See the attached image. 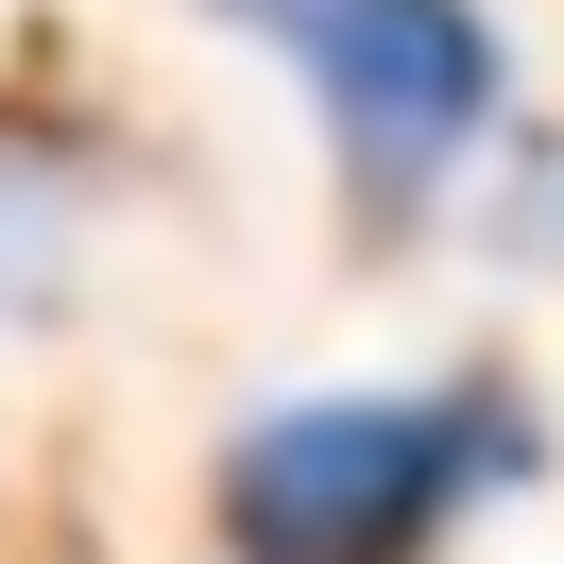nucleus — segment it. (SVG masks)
<instances>
[{
	"label": "nucleus",
	"mask_w": 564,
	"mask_h": 564,
	"mask_svg": "<svg viewBox=\"0 0 564 564\" xmlns=\"http://www.w3.org/2000/svg\"><path fill=\"white\" fill-rule=\"evenodd\" d=\"M530 427L496 393H325L274 411L223 462V547L240 564H427L462 496L513 479Z\"/></svg>",
	"instance_id": "f257e3e1"
},
{
	"label": "nucleus",
	"mask_w": 564,
	"mask_h": 564,
	"mask_svg": "<svg viewBox=\"0 0 564 564\" xmlns=\"http://www.w3.org/2000/svg\"><path fill=\"white\" fill-rule=\"evenodd\" d=\"M240 18L308 69L325 138H343V188L377 223H411L445 188V154L496 120V18L479 0H240Z\"/></svg>",
	"instance_id": "f03ea898"
},
{
	"label": "nucleus",
	"mask_w": 564,
	"mask_h": 564,
	"mask_svg": "<svg viewBox=\"0 0 564 564\" xmlns=\"http://www.w3.org/2000/svg\"><path fill=\"white\" fill-rule=\"evenodd\" d=\"M52 240H69V206L0 172V308H35V291H52Z\"/></svg>",
	"instance_id": "7ed1b4c3"
}]
</instances>
